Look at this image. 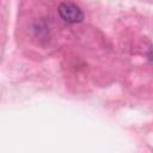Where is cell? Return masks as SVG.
<instances>
[{
    "mask_svg": "<svg viewBox=\"0 0 153 153\" xmlns=\"http://www.w3.org/2000/svg\"><path fill=\"white\" fill-rule=\"evenodd\" d=\"M57 12L61 19L69 24L80 23L84 19V13L81 8L73 2H61L57 7Z\"/></svg>",
    "mask_w": 153,
    "mask_h": 153,
    "instance_id": "obj_1",
    "label": "cell"
}]
</instances>
